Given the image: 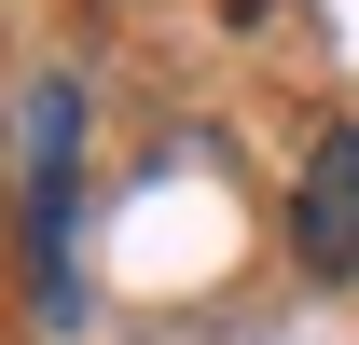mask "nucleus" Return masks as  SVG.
<instances>
[{
  "instance_id": "f03ea898",
  "label": "nucleus",
  "mask_w": 359,
  "mask_h": 345,
  "mask_svg": "<svg viewBox=\"0 0 359 345\" xmlns=\"http://www.w3.org/2000/svg\"><path fill=\"white\" fill-rule=\"evenodd\" d=\"M290 262L318 290H359V125H318L290 166Z\"/></svg>"
},
{
  "instance_id": "f257e3e1",
  "label": "nucleus",
  "mask_w": 359,
  "mask_h": 345,
  "mask_svg": "<svg viewBox=\"0 0 359 345\" xmlns=\"http://www.w3.org/2000/svg\"><path fill=\"white\" fill-rule=\"evenodd\" d=\"M28 318L83 332V276H69V208H83V83H28Z\"/></svg>"
}]
</instances>
